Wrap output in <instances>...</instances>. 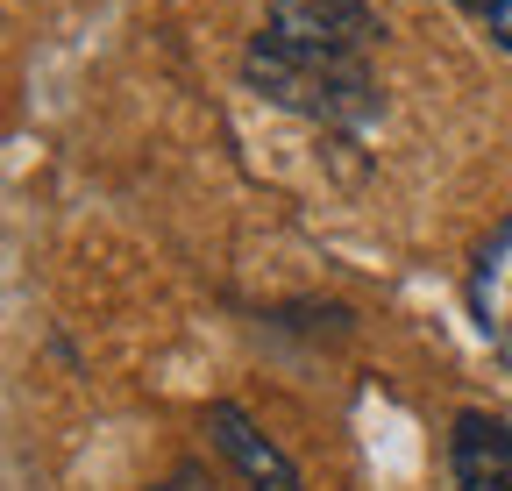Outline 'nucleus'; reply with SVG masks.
I'll list each match as a JSON object with an SVG mask.
<instances>
[{
    "instance_id": "1",
    "label": "nucleus",
    "mask_w": 512,
    "mask_h": 491,
    "mask_svg": "<svg viewBox=\"0 0 512 491\" xmlns=\"http://www.w3.org/2000/svg\"><path fill=\"white\" fill-rule=\"evenodd\" d=\"M242 86L256 100H271L299 121H320V129H370L384 114V93H377V72L370 57H328V50H299V43H278L271 29H256L249 50H242Z\"/></svg>"
},
{
    "instance_id": "2",
    "label": "nucleus",
    "mask_w": 512,
    "mask_h": 491,
    "mask_svg": "<svg viewBox=\"0 0 512 491\" xmlns=\"http://www.w3.org/2000/svg\"><path fill=\"white\" fill-rule=\"evenodd\" d=\"M278 43H299V50H328V57H370L384 22L370 0H271V22H264Z\"/></svg>"
},
{
    "instance_id": "3",
    "label": "nucleus",
    "mask_w": 512,
    "mask_h": 491,
    "mask_svg": "<svg viewBox=\"0 0 512 491\" xmlns=\"http://www.w3.org/2000/svg\"><path fill=\"white\" fill-rule=\"evenodd\" d=\"M463 306H470V321H477L484 349L512 371V214L477 242L470 278H463Z\"/></svg>"
},
{
    "instance_id": "4",
    "label": "nucleus",
    "mask_w": 512,
    "mask_h": 491,
    "mask_svg": "<svg viewBox=\"0 0 512 491\" xmlns=\"http://www.w3.org/2000/svg\"><path fill=\"white\" fill-rule=\"evenodd\" d=\"M207 435H214V449L235 463V477H242L249 491H299L292 456H285L235 399H214V406H207Z\"/></svg>"
},
{
    "instance_id": "5",
    "label": "nucleus",
    "mask_w": 512,
    "mask_h": 491,
    "mask_svg": "<svg viewBox=\"0 0 512 491\" xmlns=\"http://www.w3.org/2000/svg\"><path fill=\"white\" fill-rule=\"evenodd\" d=\"M448 477H456V491H512V420H498V413H456V435H448Z\"/></svg>"
},
{
    "instance_id": "6",
    "label": "nucleus",
    "mask_w": 512,
    "mask_h": 491,
    "mask_svg": "<svg viewBox=\"0 0 512 491\" xmlns=\"http://www.w3.org/2000/svg\"><path fill=\"white\" fill-rule=\"evenodd\" d=\"M484 29H491V43H498V50L512 57V0H498V8L484 15Z\"/></svg>"
},
{
    "instance_id": "7",
    "label": "nucleus",
    "mask_w": 512,
    "mask_h": 491,
    "mask_svg": "<svg viewBox=\"0 0 512 491\" xmlns=\"http://www.w3.org/2000/svg\"><path fill=\"white\" fill-rule=\"evenodd\" d=\"M456 8H463V15H491V8H498V0H456Z\"/></svg>"
}]
</instances>
